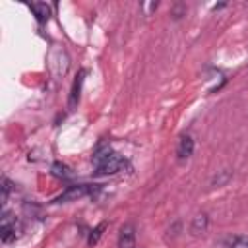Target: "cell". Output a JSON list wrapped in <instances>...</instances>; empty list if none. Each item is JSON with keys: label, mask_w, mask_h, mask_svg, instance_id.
<instances>
[{"label": "cell", "mask_w": 248, "mask_h": 248, "mask_svg": "<svg viewBox=\"0 0 248 248\" xmlns=\"http://www.w3.org/2000/svg\"><path fill=\"white\" fill-rule=\"evenodd\" d=\"M93 161H95V172L97 174H116L118 170H122L126 167V161L118 153H112L108 149L95 153Z\"/></svg>", "instance_id": "cell-1"}, {"label": "cell", "mask_w": 248, "mask_h": 248, "mask_svg": "<svg viewBox=\"0 0 248 248\" xmlns=\"http://www.w3.org/2000/svg\"><path fill=\"white\" fill-rule=\"evenodd\" d=\"M17 236H19V223H17V219L8 215V213H4L2 223H0V238H2V242L8 244V242L16 240Z\"/></svg>", "instance_id": "cell-2"}, {"label": "cell", "mask_w": 248, "mask_h": 248, "mask_svg": "<svg viewBox=\"0 0 248 248\" xmlns=\"http://www.w3.org/2000/svg\"><path fill=\"white\" fill-rule=\"evenodd\" d=\"M91 192V186L89 184H78V186H70V188H66L54 202H58V203H66V202H76V200H79V198H83V196H87Z\"/></svg>", "instance_id": "cell-3"}, {"label": "cell", "mask_w": 248, "mask_h": 248, "mask_svg": "<svg viewBox=\"0 0 248 248\" xmlns=\"http://www.w3.org/2000/svg\"><path fill=\"white\" fill-rule=\"evenodd\" d=\"M134 240H136L134 225H132V223L122 225L120 234H118V246H120V248H134Z\"/></svg>", "instance_id": "cell-4"}, {"label": "cell", "mask_w": 248, "mask_h": 248, "mask_svg": "<svg viewBox=\"0 0 248 248\" xmlns=\"http://www.w3.org/2000/svg\"><path fill=\"white\" fill-rule=\"evenodd\" d=\"M194 151V140L190 136H182L180 141H178V147H176V155L178 159H188Z\"/></svg>", "instance_id": "cell-5"}, {"label": "cell", "mask_w": 248, "mask_h": 248, "mask_svg": "<svg viewBox=\"0 0 248 248\" xmlns=\"http://www.w3.org/2000/svg\"><path fill=\"white\" fill-rule=\"evenodd\" d=\"M83 76H85V72L81 70V72L78 74V78L74 79V85H72V91H70V101H68V107H70V108H74V107L78 105V101H79V91H81Z\"/></svg>", "instance_id": "cell-6"}, {"label": "cell", "mask_w": 248, "mask_h": 248, "mask_svg": "<svg viewBox=\"0 0 248 248\" xmlns=\"http://www.w3.org/2000/svg\"><path fill=\"white\" fill-rule=\"evenodd\" d=\"M29 8L35 12V16H37V19H39V21H46V19H48V16H50V8H48L45 2H33Z\"/></svg>", "instance_id": "cell-7"}, {"label": "cell", "mask_w": 248, "mask_h": 248, "mask_svg": "<svg viewBox=\"0 0 248 248\" xmlns=\"http://www.w3.org/2000/svg\"><path fill=\"white\" fill-rule=\"evenodd\" d=\"M205 229H207V215L205 213L196 215L192 221V227H190L192 234H202V232H205Z\"/></svg>", "instance_id": "cell-8"}, {"label": "cell", "mask_w": 248, "mask_h": 248, "mask_svg": "<svg viewBox=\"0 0 248 248\" xmlns=\"http://www.w3.org/2000/svg\"><path fill=\"white\" fill-rule=\"evenodd\" d=\"M107 229V223H99L95 229H91V232H89V236H87V244L89 246H95L97 242H99V238L103 236V231Z\"/></svg>", "instance_id": "cell-9"}, {"label": "cell", "mask_w": 248, "mask_h": 248, "mask_svg": "<svg viewBox=\"0 0 248 248\" xmlns=\"http://www.w3.org/2000/svg\"><path fill=\"white\" fill-rule=\"evenodd\" d=\"M225 244L229 248H248V238L246 236H234V238L225 240Z\"/></svg>", "instance_id": "cell-10"}, {"label": "cell", "mask_w": 248, "mask_h": 248, "mask_svg": "<svg viewBox=\"0 0 248 248\" xmlns=\"http://www.w3.org/2000/svg\"><path fill=\"white\" fill-rule=\"evenodd\" d=\"M52 174H54V176H60V178L70 176L68 167H66V165H62V163H54V165H52Z\"/></svg>", "instance_id": "cell-11"}, {"label": "cell", "mask_w": 248, "mask_h": 248, "mask_svg": "<svg viewBox=\"0 0 248 248\" xmlns=\"http://www.w3.org/2000/svg\"><path fill=\"white\" fill-rule=\"evenodd\" d=\"M10 190H12V182L4 176V178H2V196H0V203H2V205H4V203H6V200H8Z\"/></svg>", "instance_id": "cell-12"}]
</instances>
